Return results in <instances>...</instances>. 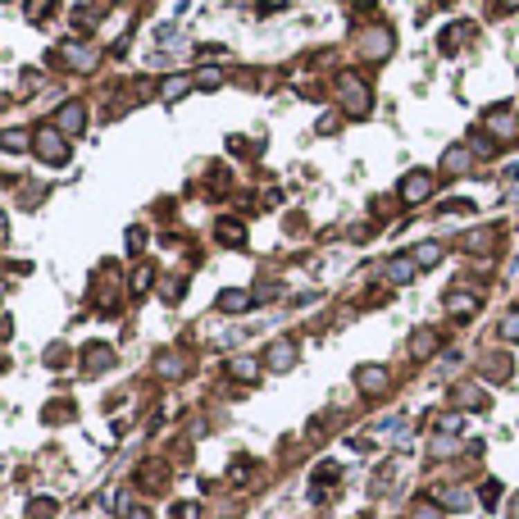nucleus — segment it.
<instances>
[{
	"mask_svg": "<svg viewBox=\"0 0 519 519\" xmlns=\"http://www.w3.org/2000/svg\"><path fill=\"white\" fill-rule=\"evenodd\" d=\"M0 237H5V215H0Z\"/></svg>",
	"mask_w": 519,
	"mask_h": 519,
	"instance_id": "f8f14e48",
	"label": "nucleus"
},
{
	"mask_svg": "<svg viewBox=\"0 0 519 519\" xmlns=\"http://www.w3.org/2000/svg\"><path fill=\"white\" fill-rule=\"evenodd\" d=\"M237 305H246V292H228L224 296V310H237Z\"/></svg>",
	"mask_w": 519,
	"mask_h": 519,
	"instance_id": "9b49d317",
	"label": "nucleus"
},
{
	"mask_svg": "<svg viewBox=\"0 0 519 519\" xmlns=\"http://www.w3.org/2000/svg\"><path fill=\"white\" fill-rule=\"evenodd\" d=\"M219 237H224V242H237L242 228H237V224H219Z\"/></svg>",
	"mask_w": 519,
	"mask_h": 519,
	"instance_id": "9d476101",
	"label": "nucleus"
},
{
	"mask_svg": "<svg viewBox=\"0 0 519 519\" xmlns=\"http://www.w3.org/2000/svg\"><path fill=\"white\" fill-rule=\"evenodd\" d=\"M0 146H5V151H23V146H28V137H23V132H5V137H0Z\"/></svg>",
	"mask_w": 519,
	"mask_h": 519,
	"instance_id": "423d86ee",
	"label": "nucleus"
},
{
	"mask_svg": "<svg viewBox=\"0 0 519 519\" xmlns=\"http://www.w3.org/2000/svg\"><path fill=\"white\" fill-rule=\"evenodd\" d=\"M515 519H519V501H515Z\"/></svg>",
	"mask_w": 519,
	"mask_h": 519,
	"instance_id": "ddd939ff",
	"label": "nucleus"
},
{
	"mask_svg": "<svg viewBox=\"0 0 519 519\" xmlns=\"http://www.w3.org/2000/svg\"><path fill=\"white\" fill-rule=\"evenodd\" d=\"M432 192V173H424V169H415L406 183H401V201H424V196Z\"/></svg>",
	"mask_w": 519,
	"mask_h": 519,
	"instance_id": "f03ea898",
	"label": "nucleus"
},
{
	"mask_svg": "<svg viewBox=\"0 0 519 519\" xmlns=\"http://www.w3.org/2000/svg\"><path fill=\"white\" fill-rule=\"evenodd\" d=\"M37 155H42V160H51V164H64V160H69V146L55 137L51 128H46L42 137H37Z\"/></svg>",
	"mask_w": 519,
	"mask_h": 519,
	"instance_id": "f257e3e1",
	"label": "nucleus"
},
{
	"mask_svg": "<svg viewBox=\"0 0 519 519\" xmlns=\"http://www.w3.org/2000/svg\"><path fill=\"white\" fill-rule=\"evenodd\" d=\"M0 105H5V91H0Z\"/></svg>",
	"mask_w": 519,
	"mask_h": 519,
	"instance_id": "4468645a",
	"label": "nucleus"
},
{
	"mask_svg": "<svg viewBox=\"0 0 519 519\" xmlns=\"http://www.w3.org/2000/svg\"><path fill=\"white\" fill-rule=\"evenodd\" d=\"M415 269H419L415 260H397V264L388 269V278H392V282H410V278H415Z\"/></svg>",
	"mask_w": 519,
	"mask_h": 519,
	"instance_id": "20e7f679",
	"label": "nucleus"
},
{
	"mask_svg": "<svg viewBox=\"0 0 519 519\" xmlns=\"http://www.w3.org/2000/svg\"><path fill=\"white\" fill-rule=\"evenodd\" d=\"M501 333H506V337H510V342H519V314H510L506 324H501Z\"/></svg>",
	"mask_w": 519,
	"mask_h": 519,
	"instance_id": "1a4fd4ad",
	"label": "nucleus"
},
{
	"mask_svg": "<svg viewBox=\"0 0 519 519\" xmlns=\"http://www.w3.org/2000/svg\"><path fill=\"white\" fill-rule=\"evenodd\" d=\"M82 123H86L82 105H69V109H60V128H64V132H78Z\"/></svg>",
	"mask_w": 519,
	"mask_h": 519,
	"instance_id": "7ed1b4c3",
	"label": "nucleus"
},
{
	"mask_svg": "<svg viewBox=\"0 0 519 519\" xmlns=\"http://www.w3.org/2000/svg\"><path fill=\"white\" fill-rule=\"evenodd\" d=\"M273 365H292V346H287V342L273 346Z\"/></svg>",
	"mask_w": 519,
	"mask_h": 519,
	"instance_id": "6e6552de",
	"label": "nucleus"
},
{
	"mask_svg": "<svg viewBox=\"0 0 519 519\" xmlns=\"http://www.w3.org/2000/svg\"><path fill=\"white\" fill-rule=\"evenodd\" d=\"M437 260H442V246H432V242L415 251V264H419V269H428V264H437Z\"/></svg>",
	"mask_w": 519,
	"mask_h": 519,
	"instance_id": "39448f33",
	"label": "nucleus"
},
{
	"mask_svg": "<svg viewBox=\"0 0 519 519\" xmlns=\"http://www.w3.org/2000/svg\"><path fill=\"white\" fill-rule=\"evenodd\" d=\"M446 305H451L455 314H469V310H474L478 301H474V296H451V301H446Z\"/></svg>",
	"mask_w": 519,
	"mask_h": 519,
	"instance_id": "0eeeda50",
	"label": "nucleus"
}]
</instances>
